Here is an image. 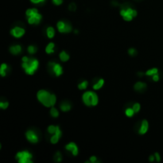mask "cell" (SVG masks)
<instances>
[{
  "instance_id": "cell-1",
  "label": "cell",
  "mask_w": 163,
  "mask_h": 163,
  "mask_svg": "<svg viewBox=\"0 0 163 163\" xmlns=\"http://www.w3.org/2000/svg\"><path fill=\"white\" fill-rule=\"evenodd\" d=\"M37 98L41 104L46 108H51L55 105L57 98L54 94L49 93L46 90H40L37 93Z\"/></svg>"
},
{
  "instance_id": "cell-2",
  "label": "cell",
  "mask_w": 163,
  "mask_h": 163,
  "mask_svg": "<svg viewBox=\"0 0 163 163\" xmlns=\"http://www.w3.org/2000/svg\"><path fill=\"white\" fill-rule=\"evenodd\" d=\"M22 67L27 75H34L39 67V62L37 59L29 57H23L22 58Z\"/></svg>"
},
{
  "instance_id": "cell-3",
  "label": "cell",
  "mask_w": 163,
  "mask_h": 163,
  "mask_svg": "<svg viewBox=\"0 0 163 163\" xmlns=\"http://www.w3.org/2000/svg\"><path fill=\"white\" fill-rule=\"evenodd\" d=\"M28 23L30 25H38L42 19V16L37 8H30L26 12Z\"/></svg>"
},
{
  "instance_id": "cell-4",
  "label": "cell",
  "mask_w": 163,
  "mask_h": 163,
  "mask_svg": "<svg viewBox=\"0 0 163 163\" xmlns=\"http://www.w3.org/2000/svg\"><path fill=\"white\" fill-rule=\"evenodd\" d=\"M82 100L84 104L88 107H94V106H96L98 104L99 98L95 92L88 91L83 94Z\"/></svg>"
},
{
  "instance_id": "cell-5",
  "label": "cell",
  "mask_w": 163,
  "mask_h": 163,
  "mask_svg": "<svg viewBox=\"0 0 163 163\" xmlns=\"http://www.w3.org/2000/svg\"><path fill=\"white\" fill-rule=\"evenodd\" d=\"M119 14L125 21L130 22L133 18L137 16V14H138V13H137L136 10L133 9L131 7L124 6V7H123L121 8V10H120Z\"/></svg>"
},
{
  "instance_id": "cell-6",
  "label": "cell",
  "mask_w": 163,
  "mask_h": 163,
  "mask_svg": "<svg viewBox=\"0 0 163 163\" xmlns=\"http://www.w3.org/2000/svg\"><path fill=\"white\" fill-rule=\"evenodd\" d=\"M15 158L19 163H32L33 155L28 151H23L18 152L15 155Z\"/></svg>"
},
{
  "instance_id": "cell-7",
  "label": "cell",
  "mask_w": 163,
  "mask_h": 163,
  "mask_svg": "<svg viewBox=\"0 0 163 163\" xmlns=\"http://www.w3.org/2000/svg\"><path fill=\"white\" fill-rule=\"evenodd\" d=\"M49 68L50 69L51 72L56 76V77H60L63 74V68L60 64L56 63L54 61H49L48 64Z\"/></svg>"
},
{
  "instance_id": "cell-8",
  "label": "cell",
  "mask_w": 163,
  "mask_h": 163,
  "mask_svg": "<svg viewBox=\"0 0 163 163\" xmlns=\"http://www.w3.org/2000/svg\"><path fill=\"white\" fill-rule=\"evenodd\" d=\"M58 30L62 34H68L72 30V25L65 21H59L57 24Z\"/></svg>"
},
{
  "instance_id": "cell-9",
  "label": "cell",
  "mask_w": 163,
  "mask_h": 163,
  "mask_svg": "<svg viewBox=\"0 0 163 163\" xmlns=\"http://www.w3.org/2000/svg\"><path fill=\"white\" fill-rule=\"evenodd\" d=\"M26 30L23 27L19 26H16L13 27L11 30V34L14 38H22L25 34Z\"/></svg>"
},
{
  "instance_id": "cell-10",
  "label": "cell",
  "mask_w": 163,
  "mask_h": 163,
  "mask_svg": "<svg viewBox=\"0 0 163 163\" xmlns=\"http://www.w3.org/2000/svg\"><path fill=\"white\" fill-rule=\"evenodd\" d=\"M26 138L31 143H37L39 140L38 135L36 132L33 130H29L26 132Z\"/></svg>"
},
{
  "instance_id": "cell-11",
  "label": "cell",
  "mask_w": 163,
  "mask_h": 163,
  "mask_svg": "<svg viewBox=\"0 0 163 163\" xmlns=\"http://www.w3.org/2000/svg\"><path fill=\"white\" fill-rule=\"evenodd\" d=\"M65 150H67L68 151H70L72 153L73 156H77L78 155V153H79V149L78 147L77 146V144L74 143V142H68V144H66L65 147Z\"/></svg>"
},
{
  "instance_id": "cell-12",
  "label": "cell",
  "mask_w": 163,
  "mask_h": 163,
  "mask_svg": "<svg viewBox=\"0 0 163 163\" xmlns=\"http://www.w3.org/2000/svg\"><path fill=\"white\" fill-rule=\"evenodd\" d=\"M149 130V123L147 119H143L142 121L141 127H140L139 130H138V134L143 135L148 131Z\"/></svg>"
},
{
  "instance_id": "cell-13",
  "label": "cell",
  "mask_w": 163,
  "mask_h": 163,
  "mask_svg": "<svg viewBox=\"0 0 163 163\" xmlns=\"http://www.w3.org/2000/svg\"><path fill=\"white\" fill-rule=\"evenodd\" d=\"M9 50L10 53L13 55H18V54H20L22 53V48L20 45H14L10 47Z\"/></svg>"
},
{
  "instance_id": "cell-14",
  "label": "cell",
  "mask_w": 163,
  "mask_h": 163,
  "mask_svg": "<svg viewBox=\"0 0 163 163\" xmlns=\"http://www.w3.org/2000/svg\"><path fill=\"white\" fill-rule=\"evenodd\" d=\"M147 84L141 81H138L134 85V89L137 91H143L147 88Z\"/></svg>"
},
{
  "instance_id": "cell-15",
  "label": "cell",
  "mask_w": 163,
  "mask_h": 163,
  "mask_svg": "<svg viewBox=\"0 0 163 163\" xmlns=\"http://www.w3.org/2000/svg\"><path fill=\"white\" fill-rule=\"evenodd\" d=\"M9 71H10V68L7 64L3 63V64L1 65V66H0V76H1V77H6V76L7 75Z\"/></svg>"
},
{
  "instance_id": "cell-16",
  "label": "cell",
  "mask_w": 163,
  "mask_h": 163,
  "mask_svg": "<svg viewBox=\"0 0 163 163\" xmlns=\"http://www.w3.org/2000/svg\"><path fill=\"white\" fill-rule=\"evenodd\" d=\"M59 58L63 62H66V61H68V60H69L70 56L69 54L67 52H65V51H61L59 54Z\"/></svg>"
},
{
  "instance_id": "cell-17",
  "label": "cell",
  "mask_w": 163,
  "mask_h": 163,
  "mask_svg": "<svg viewBox=\"0 0 163 163\" xmlns=\"http://www.w3.org/2000/svg\"><path fill=\"white\" fill-rule=\"evenodd\" d=\"M60 108H61V110L62 111H65V112H67V111H70L71 110V104H69L68 102H62L61 103V104L60 105Z\"/></svg>"
},
{
  "instance_id": "cell-18",
  "label": "cell",
  "mask_w": 163,
  "mask_h": 163,
  "mask_svg": "<svg viewBox=\"0 0 163 163\" xmlns=\"http://www.w3.org/2000/svg\"><path fill=\"white\" fill-rule=\"evenodd\" d=\"M55 50V44L54 42H49L45 48V52L48 54H52Z\"/></svg>"
},
{
  "instance_id": "cell-19",
  "label": "cell",
  "mask_w": 163,
  "mask_h": 163,
  "mask_svg": "<svg viewBox=\"0 0 163 163\" xmlns=\"http://www.w3.org/2000/svg\"><path fill=\"white\" fill-rule=\"evenodd\" d=\"M46 35L48 37V38H54L55 36V30H54V27L52 26H49L47 27L46 29Z\"/></svg>"
},
{
  "instance_id": "cell-20",
  "label": "cell",
  "mask_w": 163,
  "mask_h": 163,
  "mask_svg": "<svg viewBox=\"0 0 163 163\" xmlns=\"http://www.w3.org/2000/svg\"><path fill=\"white\" fill-rule=\"evenodd\" d=\"M104 79H100L98 81H97L95 84H93V86H92V88H93L94 90H100V88H102V87L104 86Z\"/></svg>"
},
{
  "instance_id": "cell-21",
  "label": "cell",
  "mask_w": 163,
  "mask_h": 163,
  "mask_svg": "<svg viewBox=\"0 0 163 163\" xmlns=\"http://www.w3.org/2000/svg\"><path fill=\"white\" fill-rule=\"evenodd\" d=\"M158 73V69L157 68H152L151 69L147 70V72H145V75L147 77H153L155 74Z\"/></svg>"
},
{
  "instance_id": "cell-22",
  "label": "cell",
  "mask_w": 163,
  "mask_h": 163,
  "mask_svg": "<svg viewBox=\"0 0 163 163\" xmlns=\"http://www.w3.org/2000/svg\"><path fill=\"white\" fill-rule=\"evenodd\" d=\"M61 136H62V135H60V134H53V136L51 137V138H50L51 143H53V144L58 143Z\"/></svg>"
},
{
  "instance_id": "cell-23",
  "label": "cell",
  "mask_w": 163,
  "mask_h": 163,
  "mask_svg": "<svg viewBox=\"0 0 163 163\" xmlns=\"http://www.w3.org/2000/svg\"><path fill=\"white\" fill-rule=\"evenodd\" d=\"M37 51H38V48H37V47L34 45H29L28 48H27V52L29 53L30 54H31V55L36 54Z\"/></svg>"
},
{
  "instance_id": "cell-24",
  "label": "cell",
  "mask_w": 163,
  "mask_h": 163,
  "mask_svg": "<svg viewBox=\"0 0 163 163\" xmlns=\"http://www.w3.org/2000/svg\"><path fill=\"white\" fill-rule=\"evenodd\" d=\"M49 112H50L51 116L54 117V118H57V117L59 116V111H58V110L57 108H54V107H51Z\"/></svg>"
},
{
  "instance_id": "cell-25",
  "label": "cell",
  "mask_w": 163,
  "mask_h": 163,
  "mask_svg": "<svg viewBox=\"0 0 163 163\" xmlns=\"http://www.w3.org/2000/svg\"><path fill=\"white\" fill-rule=\"evenodd\" d=\"M58 128V126H54V125H50L48 127V129H47V131H48L49 134H55V132L57 131Z\"/></svg>"
},
{
  "instance_id": "cell-26",
  "label": "cell",
  "mask_w": 163,
  "mask_h": 163,
  "mask_svg": "<svg viewBox=\"0 0 163 163\" xmlns=\"http://www.w3.org/2000/svg\"><path fill=\"white\" fill-rule=\"evenodd\" d=\"M88 81H83L82 82H81L79 84H78V88H79L80 90H85L87 88H88Z\"/></svg>"
},
{
  "instance_id": "cell-27",
  "label": "cell",
  "mask_w": 163,
  "mask_h": 163,
  "mask_svg": "<svg viewBox=\"0 0 163 163\" xmlns=\"http://www.w3.org/2000/svg\"><path fill=\"white\" fill-rule=\"evenodd\" d=\"M134 111L132 108H127V109L125 110V115H127V117H132L133 115H134Z\"/></svg>"
},
{
  "instance_id": "cell-28",
  "label": "cell",
  "mask_w": 163,
  "mask_h": 163,
  "mask_svg": "<svg viewBox=\"0 0 163 163\" xmlns=\"http://www.w3.org/2000/svg\"><path fill=\"white\" fill-rule=\"evenodd\" d=\"M54 160L57 162H61L62 161V155H61V152H59V151L56 152L55 155H54Z\"/></svg>"
},
{
  "instance_id": "cell-29",
  "label": "cell",
  "mask_w": 163,
  "mask_h": 163,
  "mask_svg": "<svg viewBox=\"0 0 163 163\" xmlns=\"http://www.w3.org/2000/svg\"><path fill=\"white\" fill-rule=\"evenodd\" d=\"M132 108L134 109V112L138 113V111H140V109H141V105H140V104H138V103H135V104H133Z\"/></svg>"
},
{
  "instance_id": "cell-30",
  "label": "cell",
  "mask_w": 163,
  "mask_h": 163,
  "mask_svg": "<svg viewBox=\"0 0 163 163\" xmlns=\"http://www.w3.org/2000/svg\"><path fill=\"white\" fill-rule=\"evenodd\" d=\"M128 54L131 57H134L137 55V50L134 48H130L128 49Z\"/></svg>"
},
{
  "instance_id": "cell-31",
  "label": "cell",
  "mask_w": 163,
  "mask_h": 163,
  "mask_svg": "<svg viewBox=\"0 0 163 163\" xmlns=\"http://www.w3.org/2000/svg\"><path fill=\"white\" fill-rule=\"evenodd\" d=\"M68 10L72 12H74V11H77V5H76L74 2H71V3L68 5Z\"/></svg>"
},
{
  "instance_id": "cell-32",
  "label": "cell",
  "mask_w": 163,
  "mask_h": 163,
  "mask_svg": "<svg viewBox=\"0 0 163 163\" xmlns=\"http://www.w3.org/2000/svg\"><path fill=\"white\" fill-rule=\"evenodd\" d=\"M8 106H9V103L7 102V101H5V102L1 101L0 102V108H2V109H7L8 108Z\"/></svg>"
},
{
  "instance_id": "cell-33",
  "label": "cell",
  "mask_w": 163,
  "mask_h": 163,
  "mask_svg": "<svg viewBox=\"0 0 163 163\" xmlns=\"http://www.w3.org/2000/svg\"><path fill=\"white\" fill-rule=\"evenodd\" d=\"M30 1L34 4H41L43 3L45 0H30Z\"/></svg>"
},
{
  "instance_id": "cell-34",
  "label": "cell",
  "mask_w": 163,
  "mask_h": 163,
  "mask_svg": "<svg viewBox=\"0 0 163 163\" xmlns=\"http://www.w3.org/2000/svg\"><path fill=\"white\" fill-rule=\"evenodd\" d=\"M53 3L56 6H60L63 3V0H52Z\"/></svg>"
},
{
  "instance_id": "cell-35",
  "label": "cell",
  "mask_w": 163,
  "mask_h": 163,
  "mask_svg": "<svg viewBox=\"0 0 163 163\" xmlns=\"http://www.w3.org/2000/svg\"><path fill=\"white\" fill-rule=\"evenodd\" d=\"M154 156H155L156 161H158V162H159V161H161V156H160L159 153H158V152L154 153Z\"/></svg>"
},
{
  "instance_id": "cell-36",
  "label": "cell",
  "mask_w": 163,
  "mask_h": 163,
  "mask_svg": "<svg viewBox=\"0 0 163 163\" xmlns=\"http://www.w3.org/2000/svg\"><path fill=\"white\" fill-rule=\"evenodd\" d=\"M152 77V80L154 81H155V82H158V81H159V75H158V73L155 74V75H154Z\"/></svg>"
},
{
  "instance_id": "cell-37",
  "label": "cell",
  "mask_w": 163,
  "mask_h": 163,
  "mask_svg": "<svg viewBox=\"0 0 163 163\" xmlns=\"http://www.w3.org/2000/svg\"><path fill=\"white\" fill-rule=\"evenodd\" d=\"M89 161L90 162H92V163H95L98 161V160H97V158L95 157V156H91V158H90L89 159Z\"/></svg>"
},
{
  "instance_id": "cell-38",
  "label": "cell",
  "mask_w": 163,
  "mask_h": 163,
  "mask_svg": "<svg viewBox=\"0 0 163 163\" xmlns=\"http://www.w3.org/2000/svg\"><path fill=\"white\" fill-rule=\"evenodd\" d=\"M154 160H155V156H154V155H151L149 157V161H151V162H153Z\"/></svg>"
},
{
  "instance_id": "cell-39",
  "label": "cell",
  "mask_w": 163,
  "mask_h": 163,
  "mask_svg": "<svg viewBox=\"0 0 163 163\" xmlns=\"http://www.w3.org/2000/svg\"><path fill=\"white\" fill-rule=\"evenodd\" d=\"M112 4H113V6H115V7H117V6H119L118 2H116V1H113Z\"/></svg>"
},
{
  "instance_id": "cell-40",
  "label": "cell",
  "mask_w": 163,
  "mask_h": 163,
  "mask_svg": "<svg viewBox=\"0 0 163 163\" xmlns=\"http://www.w3.org/2000/svg\"><path fill=\"white\" fill-rule=\"evenodd\" d=\"M144 75H145V73H143V72H138V77H142V76H144Z\"/></svg>"
}]
</instances>
